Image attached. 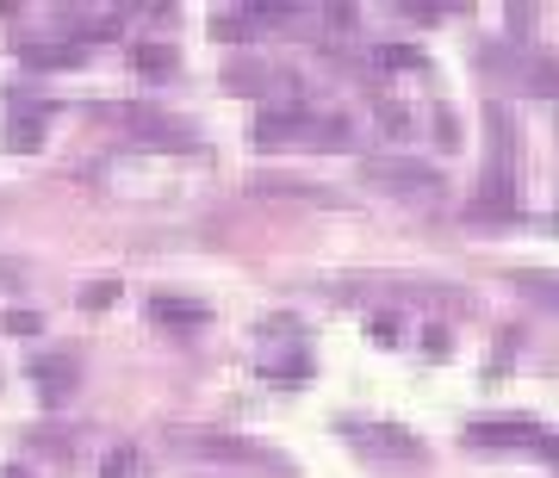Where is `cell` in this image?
<instances>
[{
	"instance_id": "1",
	"label": "cell",
	"mask_w": 559,
	"mask_h": 478,
	"mask_svg": "<svg viewBox=\"0 0 559 478\" xmlns=\"http://www.w3.org/2000/svg\"><path fill=\"white\" fill-rule=\"evenodd\" d=\"M255 143H348V124L318 119V112H305V106L293 100V106H267V112H261Z\"/></svg>"
},
{
	"instance_id": "2",
	"label": "cell",
	"mask_w": 559,
	"mask_h": 478,
	"mask_svg": "<svg viewBox=\"0 0 559 478\" xmlns=\"http://www.w3.org/2000/svg\"><path fill=\"white\" fill-rule=\"evenodd\" d=\"M360 175L373 180V187H385V193H399V200H436L441 193V168H429V162H417V156H399V150L367 156Z\"/></svg>"
},
{
	"instance_id": "3",
	"label": "cell",
	"mask_w": 559,
	"mask_h": 478,
	"mask_svg": "<svg viewBox=\"0 0 559 478\" xmlns=\"http://www.w3.org/2000/svg\"><path fill=\"white\" fill-rule=\"evenodd\" d=\"M336 429H342L348 441H360V454H373V459H392V466H417V459H423V441L411 435V429H399V422L342 417Z\"/></svg>"
},
{
	"instance_id": "4",
	"label": "cell",
	"mask_w": 559,
	"mask_h": 478,
	"mask_svg": "<svg viewBox=\"0 0 559 478\" xmlns=\"http://www.w3.org/2000/svg\"><path fill=\"white\" fill-rule=\"evenodd\" d=\"M466 441L473 447H535V454H547L559 466V435L540 429V422H528V417H485L466 429Z\"/></svg>"
},
{
	"instance_id": "5",
	"label": "cell",
	"mask_w": 559,
	"mask_h": 478,
	"mask_svg": "<svg viewBox=\"0 0 559 478\" xmlns=\"http://www.w3.org/2000/svg\"><path fill=\"white\" fill-rule=\"evenodd\" d=\"M7 119H0V143L7 150H38L44 143V124H50V100L44 94H25V87H7Z\"/></svg>"
},
{
	"instance_id": "6",
	"label": "cell",
	"mask_w": 559,
	"mask_h": 478,
	"mask_svg": "<svg viewBox=\"0 0 559 478\" xmlns=\"http://www.w3.org/2000/svg\"><path fill=\"white\" fill-rule=\"evenodd\" d=\"M25 373H32V385L44 392V404H62L69 392H75V360L69 355H50V348H44V355H32Z\"/></svg>"
},
{
	"instance_id": "7",
	"label": "cell",
	"mask_w": 559,
	"mask_h": 478,
	"mask_svg": "<svg viewBox=\"0 0 559 478\" xmlns=\"http://www.w3.org/2000/svg\"><path fill=\"white\" fill-rule=\"evenodd\" d=\"M81 57H87V44H75V38H44V44H25V62H32V69H75Z\"/></svg>"
},
{
	"instance_id": "8",
	"label": "cell",
	"mask_w": 559,
	"mask_h": 478,
	"mask_svg": "<svg viewBox=\"0 0 559 478\" xmlns=\"http://www.w3.org/2000/svg\"><path fill=\"white\" fill-rule=\"evenodd\" d=\"M150 318H156V323H187V330H200V323H205V304L180 299V292H156V299H150Z\"/></svg>"
},
{
	"instance_id": "9",
	"label": "cell",
	"mask_w": 559,
	"mask_h": 478,
	"mask_svg": "<svg viewBox=\"0 0 559 478\" xmlns=\"http://www.w3.org/2000/svg\"><path fill=\"white\" fill-rule=\"evenodd\" d=\"M187 454H218V459H267L255 454V441H237V435H180Z\"/></svg>"
},
{
	"instance_id": "10",
	"label": "cell",
	"mask_w": 559,
	"mask_h": 478,
	"mask_svg": "<svg viewBox=\"0 0 559 478\" xmlns=\"http://www.w3.org/2000/svg\"><path fill=\"white\" fill-rule=\"evenodd\" d=\"M69 25H75V44L106 38V32H119V7H75V13H69Z\"/></svg>"
},
{
	"instance_id": "11",
	"label": "cell",
	"mask_w": 559,
	"mask_h": 478,
	"mask_svg": "<svg viewBox=\"0 0 559 478\" xmlns=\"http://www.w3.org/2000/svg\"><path fill=\"white\" fill-rule=\"evenodd\" d=\"M131 62H138L143 75H168V69H175V57H168V44H138V50H131Z\"/></svg>"
},
{
	"instance_id": "12",
	"label": "cell",
	"mask_w": 559,
	"mask_h": 478,
	"mask_svg": "<svg viewBox=\"0 0 559 478\" xmlns=\"http://www.w3.org/2000/svg\"><path fill=\"white\" fill-rule=\"evenodd\" d=\"M373 57H380V69H423V50H411V44H380Z\"/></svg>"
},
{
	"instance_id": "13",
	"label": "cell",
	"mask_w": 559,
	"mask_h": 478,
	"mask_svg": "<svg viewBox=\"0 0 559 478\" xmlns=\"http://www.w3.org/2000/svg\"><path fill=\"white\" fill-rule=\"evenodd\" d=\"M100 478H138V454H131V447H112L106 466H100Z\"/></svg>"
},
{
	"instance_id": "14",
	"label": "cell",
	"mask_w": 559,
	"mask_h": 478,
	"mask_svg": "<svg viewBox=\"0 0 559 478\" xmlns=\"http://www.w3.org/2000/svg\"><path fill=\"white\" fill-rule=\"evenodd\" d=\"M380 124L392 131V138H404V131H411V112H404L399 100H380Z\"/></svg>"
},
{
	"instance_id": "15",
	"label": "cell",
	"mask_w": 559,
	"mask_h": 478,
	"mask_svg": "<svg viewBox=\"0 0 559 478\" xmlns=\"http://www.w3.org/2000/svg\"><path fill=\"white\" fill-rule=\"evenodd\" d=\"M0 323H7V330H13V336H38V311H20V304H13V311H7V318H0Z\"/></svg>"
},
{
	"instance_id": "16",
	"label": "cell",
	"mask_w": 559,
	"mask_h": 478,
	"mask_svg": "<svg viewBox=\"0 0 559 478\" xmlns=\"http://www.w3.org/2000/svg\"><path fill=\"white\" fill-rule=\"evenodd\" d=\"M522 286H528V292H540V299H547V304L559 311V279H554V274H528Z\"/></svg>"
},
{
	"instance_id": "17",
	"label": "cell",
	"mask_w": 559,
	"mask_h": 478,
	"mask_svg": "<svg viewBox=\"0 0 559 478\" xmlns=\"http://www.w3.org/2000/svg\"><path fill=\"white\" fill-rule=\"evenodd\" d=\"M212 32H218V38H249V20H230V13H218V20H212Z\"/></svg>"
},
{
	"instance_id": "18",
	"label": "cell",
	"mask_w": 559,
	"mask_h": 478,
	"mask_svg": "<svg viewBox=\"0 0 559 478\" xmlns=\"http://www.w3.org/2000/svg\"><path fill=\"white\" fill-rule=\"evenodd\" d=\"M510 32H535V7H510Z\"/></svg>"
},
{
	"instance_id": "19",
	"label": "cell",
	"mask_w": 559,
	"mask_h": 478,
	"mask_svg": "<svg viewBox=\"0 0 559 478\" xmlns=\"http://www.w3.org/2000/svg\"><path fill=\"white\" fill-rule=\"evenodd\" d=\"M81 304H94V311H100V304H112V286H106V279H100V286H87V292H81Z\"/></svg>"
},
{
	"instance_id": "20",
	"label": "cell",
	"mask_w": 559,
	"mask_h": 478,
	"mask_svg": "<svg viewBox=\"0 0 559 478\" xmlns=\"http://www.w3.org/2000/svg\"><path fill=\"white\" fill-rule=\"evenodd\" d=\"M0 286H20V267L13 261H0Z\"/></svg>"
},
{
	"instance_id": "21",
	"label": "cell",
	"mask_w": 559,
	"mask_h": 478,
	"mask_svg": "<svg viewBox=\"0 0 559 478\" xmlns=\"http://www.w3.org/2000/svg\"><path fill=\"white\" fill-rule=\"evenodd\" d=\"M0 478H32V473H25V466H0Z\"/></svg>"
}]
</instances>
